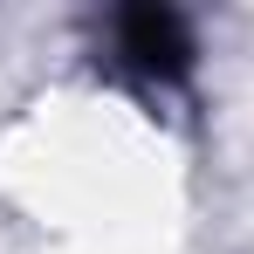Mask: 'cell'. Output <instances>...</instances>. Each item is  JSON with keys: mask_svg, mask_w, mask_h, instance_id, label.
Returning a JSON list of instances; mask_svg holds the SVG:
<instances>
[{"mask_svg": "<svg viewBox=\"0 0 254 254\" xmlns=\"http://www.w3.org/2000/svg\"><path fill=\"white\" fill-rule=\"evenodd\" d=\"M103 62L137 89H186L192 83V69H199V35H192V21L179 14V7H158V0H144V7H117L110 21H103Z\"/></svg>", "mask_w": 254, "mask_h": 254, "instance_id": "obj_1", "label": "cell"}]
</instances>
